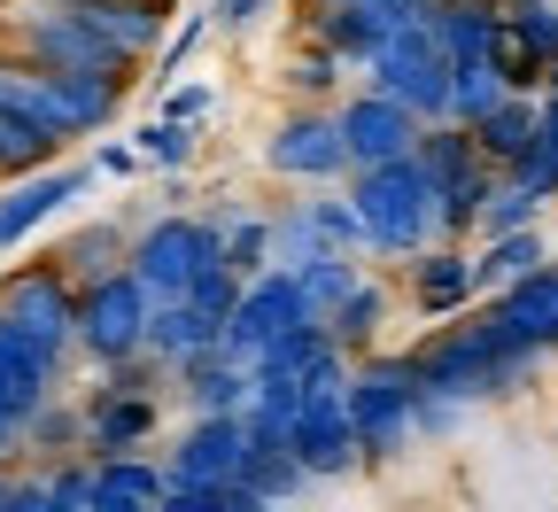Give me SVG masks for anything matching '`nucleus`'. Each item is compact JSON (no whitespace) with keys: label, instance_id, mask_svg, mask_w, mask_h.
Here are the masks:
<instances>
[{"label":"nucleus","instance_id":"nucleus-1","mask_svg":"<svg viewBox=\"0 0 558 512\" xmlns=\"http://www.w3.org/2000/svg\"><path fill=\"white\" fill-rule=\"evenodd\" d=\"M543 357H550V349H535L497 303L481 296V311H473V303L450 311L442 334H427V342L411 349V373H418V389H442V396H458V404H488V396L527 389Z\"/></svg>","mask_w":558,"mask_h":512},{"label":"nucleus","instance_id":"nucleus-2","mask_svg":"<svg viewBox=\"0 0 558 512\" xmlns=\"http://www.w3.org/2000/svg\"><path fill=\"white\" fill-rule=\"evenodd\" d=\"M0 109L47 124L62 148H70V140H94V132L117 124L124 79H117V70H39V62L0 55Z\"/></svg>","mask_w":558,"mask_h":512},{"label":"nucleus","instance_id":"nucleus-3","mask_svg":"<svg viewBox=\"0 0 558 512\" xmlns=\"http://www.w3.org/2000/svg\"><path fill=\"white\" fill-rule=\"evenodd\" d=\"M349 202H357V226H365V257H411V249L442 241L435 179L418 171V156L349 171Z\"/></svg>","mask_w":558,"mask_h":512},{"label":"nucleus","instance_id":"nucleus-4","mask_svg":"<svg viewBox=\"0 0 558 512\" xmlns=\"http://www.w3.org/2000/svg\"><path fill=\"white\" fill-rule=\"evenodd\" d=\"M341 396H349V419H357V451H365V466H388V459H403L411 451V412H418V373H411V349L396 357V349H365V357H349V381H341Z\"/></svg>","mask_w":558,"mask_h":512},{"label":"nucleus","instance_id":"nucleus-5","mask_svg":"<svg viewBox=\"0 0 558 512\" xmlns=\"http://www.w3.org/2000/svg\"><path fill=\"white\" fill-rule=\"evenodd\" d=\"M0 55L39 62V70H117V79H132V62L94 32L78 0H16L0 16Z\"/></svg>","mask_w":558,"mask_h":512},{"label":"nucleus","instance_id":"nucleus-6","mask_svg":"<svg viewBox=\"0 0 558 512\" xmlns=\"http://www.w3.org/2000/svg\"><path fill=\"white\" fill-rule=\"evenodd\" d=\"M365 86L396 94L418 124H435V117H450V47L435 39L427 16H418V24H403V32H388V39L373 47Z\"/></svg>","mask_w":558,"mask_h":512},{"label":"nucleus","instance_id":"nucleus-7","mask_svg":"<svg viewBox=\"0 0 558 512\" xmlns=\"http://www.w3.org/2000/svg\"><path fill=\"white\" fill-rule=\"evenodd\" d=\"M124 264L148 279V296H186L209 264H226V234H218V217H202V210H171V217L132 234Z\"/></svg>","mask_w":558,"mask_h":512},{"label":"nucleus","instance_id":"nucleus-8","mask_svg":"<svg viewBox=\"0 0 558 512\" xmlns=\"http://www.w3.org/2000/svg\"><path fill=\"white\" fill-rule=\"evenodd\" d=\"M148 311H156L148 279L132 264H117V272L78 287V334H70V349H86L94 365H117L132 349H148Z\"/></svg>","mask_w":558,"mask_h":512},{"label":"nucleus","instance_id":"nucleus-9","mask_svg":"<svg viewBox=\"0 0 558 512\" xmlns=\"http://www.w3.org/2000/svg\"><path fill=\"white\" fill-rule=\"evenodd\" d=\"M0 319L24 326L47 349H70V334H78V279H70L54 257L9 264V272H0Z\"/></svg>","mask_w":558,"mask_h":512},{"label":"nucleus","instance_id":"nucleus-10","mask_svg":"<svg viewBox=\"0 0 558 512\" xmlns=\"http://www.w3.org/2000/svg\"><path fill=\"white\" fill-rule=\"evenodd\" d=\"M264 164H271L279 179H303V187H333V179H349L341 117H333L326 102H303L288 124H279V132L264 140Z\"/></svg>","mask_w":558,"mask_h":512},{"label":"nucleus","instance_id":"nucleus-11","mask_svg":"<svg viewBox=\"0 0 558 512\" xmlns=\"http://www.w3.org/2000/svg\"><path fill=\"white\" fill-rule=\"evenodd\" d=\"M288 434H295V459L311 466V481H341V474L365 466V451H357V419H349V396H341V389H303Z\"/></svg>","mask_w":558,"mask_h":512},{"label":"nucleus","instance_id":"nucleus-12","mask_svg":"<svg viewBox=\"0 0 558 512\" xmlns=\"http://www.w3.org/2000/svg\"><path fill=\"white\" fill-rule=\"evenodd\" d=\"M94 187V164H47V171H24V179H0V257L24 249L54 210H70Z\"/></svg>","mask_w":558,"mask_h":512},{"label":"nucleus","instance_id":"nucleus-13","mask_svg":"<svg viewBox=\"0 0 558 512\" xmlns=\"http://www.w3.org/2000/svg\"><path fill=\"white\" fill-rule=\"evenodd\" d=\"M295 319H311L295 272H288V264H264L256 279H241V303H233V319H226V349L256 365V349H264L271 334H288Z\"/></svg>","mask_w":558,"mask_h":512},{"label":"nucleus","instance_id":"nucleus-14","mask_svg":"<svg viewBox=\"0 0 558 512\" xmlns=\"http://www.w3.org/2000/svg\"><path fill=\"white\" fill-rule=\"evenodd\" d=\"M333 117H341V148H349V171H365V164H396V156H411V148H418V117H411L396 94H380V86L349 94Z\"/></svg>","mask_w":558,"mask_h":512},{"label":"nucleus","instance_id":"nucleus-15","mask_svg":"<svg viewBox=\"0 0 558 512\" xmlns=\"http://www.w3.org/2000/svg\"><path fill=\"white\" fill-rule=\"evenodd\" d=\"M248 451V412H194L186 434L171 443V481H233Z\"/></svg>","mask_w":558,"mask_h":512},{"label":"nucleus","instance_id":"nucleus-16","mask_svg":"<svg viewBox=\"0 0 558 512\" xmlns=\"http://www.w3.org/2000/svg\"><path fill=\"white\" fill-rule=\"evenodd\" d=\"M62 357H70V349H47V342H32L24 326L0 319V412H9L16 427H24L32 404H47V396L62 389Z\"/></svg>","mask_w":558,"mask_h":512},{"label":"nucleus","instance_id":"nucleus-17","mask_svg":"<svg viewBox=\"0 0 558 512\" xmlns=\"http://www.w3.org/2000/svg\"><path fill=\"white\" fill-rule=\"evenodd\" d=\"M156 419H163V396H140V389H94V396H86V459L148 451V443H156Z\"/></svg>","mask_w":558,"mask_h":512},{"label":"nucleus","instance_id":"nucleus-18","mask_svg":"<svg viewBox=\"0 0 558 512\" xmlns=\"http://www.w3.org/2000/svg\"><path fill=\"white\" fill-rule=\"evenodd\" d=\"M403 272H411V303L427 311V319H450V311L481 303V296H473V249H465V241H427V249H411Z\"/></svg>","mask_w":558,"mask_h":512},{"label":"nucleus","instance_id":"nucleus-19","mask_svg":"<svg viewBox=\"0 0 558 512\" xmlns=\"http://www.w3.org/2000/svg\"><path fill=\"white\" fill-rule=\"evenodd\" d=\"M171 389L186 396V412H248V396H256V365L233 357V349L218 342V349H202L194 365H179Z\"/></svg>","mask_w":558,"mask_h":512},{"label":"nucleus","instance_id":"nucleus-20","mask_svg":"<svg viewBox=\"0 0 558 512\" xmlns=\"http://www.w3.org/2000/svg\"><path fill=\"white\" fill-rule=\"evenodd\" d=\"M78 9L94 16V32L140 70V62H156V47L171 39V0H78Z\"/></svg>","mask_w":558,"mask_h":512},{"label":"nucleus","instance_id":"nucleus-21","mask_svg":"<svg viewBox=\"0 0 558 512\" xmlns=\"http://www.w3.org/2000/svg\"><path fill=\"white\" fill-rule=\"evenodd\" d=\"M218 342H226V319H209L194 296H156V311H148V357H163L179 373V365H194L202 349H218Z\"/></svg>","mask_w":558,"mask_h":512},{"label":"nucleus","instance_id":"nucleus-22","mask_svg":"<svg viewBox=\"0 0 558 512\" xmlns=\"http://www.w3.org/2000/svg\"><path fill=\"white\" fill-rule=\"evenodd\" d=\"M488 303H497L535 349H558V264H550V257H543L535 272H520L512 287H497Z\"/></svg>","mask_w":558,"mask_h":512},{"label":"nucleus","instance_id":"nucleus-23","mask_svg":"<svg viewBox=\"0 0 558 512\" xmlns=\"http://www.w3.org/2000/svg\"><path fill=\"white\" fill-rule=\"evenodd\" d=\"M70 451H86V404H70V396L54 389L47 404L24 412V427H16V459L54 466V459H70Z\"/></svg>","mask_w":558,"mask_h":512},{"label":"nucleus","instance_id":"nucleus-24","mask_svg":"<svg viewBox=\"0 0 558 512\" xmlns=\"http://www.w3.org/2000/svg\"><path fill=\"white\" fill-rule=\"evenodd\" d=\"M163 504V466L140 459V451H117V459H94V512H156Z\"/></svg>","mask_w":558,"mask_h":512},{"label":"nucleus","instance_id":"nucleus-25","mask_svg":"<svg viewBox=\"0 0 558 512\" xmlns=\"http://www.w3.org/2000/svg\"><path fill=\"white\" fill-rule=\"evenodd\" d=\"M535 124H543V94H520V86H512L497 109H481V117H473V140H481V156L505 171V164L527 148V140H535Z\"/></svg>","mask_w":558,"mask_h":512},{"label":"nucleus","instance_id":"nucleus-26","mask_svg":"<svg viewBox=\"0 0 558 512\" xmlns=\"http://www.w3.org/2000/svg\"><path fill=\"white\" fill-rule=\"evenodd\" d=\"M550 249H543V226H520V234H488L473 249V296H497V287H512L520 272H535Z\"/></svg>","mask_w":558,"mask_h":512},{"label":"nucleus","instance_id":"nucleus-27","mask_svg":"<svg viewBox=\"0 0 558 512\" xmlns=\"http://www.w3.org/2000/svg\"><path fill=\"white\" fill-rule=\"evenodd\" d=\"M380 326H388V287H380V279H357V287L326 311V334H333L349 357H365V349L380 342Z\"/></svg>","mask_w":558,"mask_h":512},{"label":"nucleus","instance_id":"nucleus-28","mask_svg":"<svg viewBox=\"0 0 558 512\" xmlns=\"http://www.w3.org/2000/svg\"><path fill=\"white\" fill-rule=\"evenodd\" d=\"M124 257H132V234H124V226H78V234L54 249V264L78 279V287H86V279H101V272H117Z\"/></svg>","mask_w":558,"mask_h":512},{"label":"nucleus","instance_id":"nucleus-29","mask_svg":"<svg viewBox=\"0 0 558 512\" xmlns=\"http://www.w3.org/2000/svg\"><path fill=\"white\" fill-rule=\"evenodd\" d=\"M47 164H62V140L47 124L16 117V109H0V179H24V171H47Z\"/></svg>","mask_w":558,"mask_h":512},{"label":"nucleus","instance_id":"nucleus-30","mask_svg":"<svg viewBox=\"0 0 558 512\" xmlns=\"http://www.w3.org/2000/svg\"><path fill=\"white\" fill-rule=\"evenodd\" d=\"M295 272V287H303V303H311V319H326L349 287H357L365 272H357V257L349 249H318V257H303V264H288Z\"/></svg>","mask_w":558,"mask_h":512},{"label":"nucleus","instance_id":"nucleus-31","mask_svg":"<svg viewBox=\"0 0 558 512\" xmlns=\"http://www.w3.org/2000/svg\"><path fill=\"white\" fill-rule=\"evenodd\" d=\"M505 39L520 55H535L543 79H550V62H558V0H505Z\"/></svg>","mask_w":558,"mask_h":512},{"label":"nucleus","instance_id":"nucleus-32","mask_svg":"<svg viewBox=\"0 0 558 512\" xmlns=\"http://www.w3.org/2000/svg\"><path fill=\"white\" fill-rule=\"evenodd\" d=\"M543 194H527L520 179H505L497 171V187H488V202H481V226H473V241H488V234H520V226H543Z\"/></svg>","mask_w":558,"mask_h":512},{"label":"nucleus","instance_id":"nucleus-33","mask_svg":"<svg viewBox=\"0 0 558 512\" xmlns=\"http://www.w3.org/2000/svg\"><path fill=\"white\" fill-rule=\"evenodd\" d=\"M512 86H505V70L488 62V55H473V62H450V117L458 124H473L481 109H497Z\"/></svg>","mask_w":558,"mask_h":512},{"label":"nucleus","instance_id":"nucleus-34","mask_svg":"<svg viewBox=\"0 0 558 512\" xmlns=\"http://www.w3.org/2000/svg\"><path fill=\"white\" fill-rule=\"evenodd\" d=\"M194 132L202 124H186V117H148V124H140L132 132V148H140V164H148V171H186L194 164Z\"/></svg>","mask_w":558,"mask_h":512},{"label":"nucleus","instance_id":"nucleus-35","mask_svg":"<svg viewBox=\"0 0 558 512\" xmlns=\"http://www.w3.org/2000/svg\"><path fill=\"white\" fill-rule=\"evenodd\" d=\"M218 234H226V264L241 279H256L271 264V217H248V210H218Z\"/></svg>","mask_w":558,"mask_h":512},{"label":"nucleus","instance_id":"nucleus-36","mask_svg":"<svg viewBox=\"0 0 558 512\" xmlns=\"http://www.w3.org/2000/svg\"><path fill=\"white\" fill-rule=\"evenodd\" d=\"M318 249H333L326 226H318V202H288V210L271 217V264H303Z\"/></svg>","mask_w":558,"mask_h":512},{"label":"nucleus","instance_id":"nucleus-37","mask_svg":"<svg viewBox=\"0 0 558 512\" xmlns=\"http://www.w3.org/2000/svg\"><path fill=\"white\" fill-rule=\"evenodd\" d=\"M47 489H54V512H94V459L70 451L47 466Z\"/></svg>","mask_w":558,"mask_h":512},{"label":"nucleus","instance_id":"nucleus-38","mask_svg":"<svg viewBox=\"0 0 558 512\" xmlns=\"http://www.w3.org/2000/svg\"><path fill=\"white\" fill-rule=\"evenodd\" d=\"M341 70H349V62H341L333 47H311V55L288 62V86H295V102H326V94L341 86Z\"/></svg>","mask_w":558,"mask_h":512},{"label":"nucleus","instance_id":"nucleus-39","mask_svg":"<svg viewBox=\"0 0 558 512\" xmlns=\"http://www.w3.org/2000/svg\"><path fill=\"white\" fill-rule=\"evenodd\" d=\"M209 32H218V24H209V9H202V16H186V24H179V32H171V39L156 47V62H163V79H171V70H179V62H186V55H194V47H202Z\"/></svg>","mask_w":558,"mask_h":512},{"label":"nucleus","instance_id":"nucleus-40","mask_svg":"<svg viewBox=\"0 0 558 512\" xmlns=\"http://www.w3.org/2000/svg\"><path fill=\"white\" fill-rule=\"evenodd\" d=\"M0 512H54L47 466H39V474H9V497H0Z\"/></svg>","mask_w":558,"mask_h":512},{"label":"nucleus","instance_id":"nucleus-41","mask_svg":"<svg viewBox=\"0 0 558 512\" xmlns=\"http://www.w3.org/2000/svg\"><path fill=\"white\" fill-rule=\"evenodd\" d=\"M132 171H148L132 140H101V148H94V179H132Z\"/></svg>","mask_w":558,"mask_h":512},{"label":"nucleus","instance_id":"nucleus-42","mask_svg":"<svg viewBox=\"0 0 558 512\" xmlns=\"http://www.w3.org/2000/svg\"><path fill=\"white\" fill-rule=\"evenodd\" d=\"M264 16V0H209V24H218V32H248Z\"/></svg>","mask_w":558,"mask_h":512},{"label":"nucleus","instance_id":"nucleus-43","mask_svg":"<svg viewBox=\"0 0 558 512\" xmlns=\"http://www.w3.org/2000/svg\"><path fill=\"white\" fill-rule=\"evenodd\" d=\"M163 117H186V124H202V117H209V86H171V94H163Z\"/></svg>","mask_w":558,"mask_h":512},{"label":"nucleus","instance_id":"nucleus-44","mask_svg":"<svg viewBox=\"0 0 558 512\" xmlns=\"http://www.w3.org/2000/svg\"><path fill=\"white\" fill-rule=\"evenodd\" d=\"M9 459H16V419L0 412V466H9Z\"/></svg>","mask_w":558,"mask_h":512},{"label":"nucleus","instance_id":"nucleus-45","mask_svg":"<svg viewBox=\"0 0 558 512\" xmlns=\"http://www.w3.org/2000/svg\"><path fill=\"white\" fill-rule=\"evenodd\" d=\"M543 94H558V62H550V79H543Z\"/></svg>","mask_w":558,"mask_h":512},{"label":"nucleus","instance_id":"nucleus-46","mask_svg":"<svg viewBox=\"0 0 558 512\" xmlns=\"http://www.w3.org/2000/svg\"><path fill=\"white\" fill-rule=\"evenodd\" d=\"M303 9H333V0H303Z\"/></svg>","mask_w":558,"mask_h":512},{"label":"nucleus","instance_id":"nucleus-47","mask_svg":"<svg viewBox=\"0 0 558 512\" xmlns=\"http://www.w3.org/2000/svg\"><path fill=\"white\" fill-rule=\"evenodd\" d=\"M0 497H9V474H0Z\"/></svg>","mask_w":558,"mask_h":512}]
</instances>
